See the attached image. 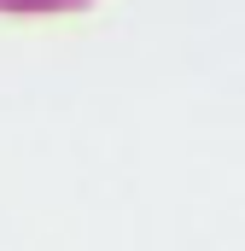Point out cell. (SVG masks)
Instances as JSON below:
<instances>
[{
  "instance_id": "obj_1",
  "label": "cell",
  "mask_w": 245,
  "mask_h": 251,
  "mask_svg": "<svg viewBox=\"0 0 245 251\" xmlns=\"http://www.w3.org/2000/svg\"><path fill=\"white\" fill-rule=\"evenodd\" d=\"M76 6H94V0H0V12L12 18H47V12H76Z\"/></svg>"
}]
</instances>
